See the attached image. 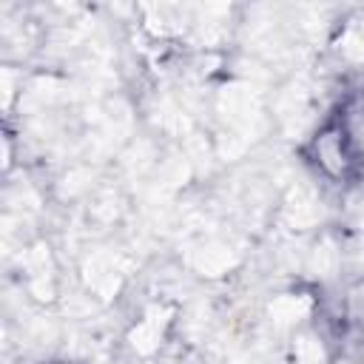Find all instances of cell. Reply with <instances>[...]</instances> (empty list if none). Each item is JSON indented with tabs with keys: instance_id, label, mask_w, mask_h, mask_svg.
Here are the masks:
<instances>
[{
	"instance_id": "obj_1",
	"label": "cell",
	"mask_w": 364,
	"mask_h": 364,
	"mask_svg": "<svg viewBox=\"0 0 364 364\" xmlns=\"http://www.w3.org/2000/svg\"><path fill=\"white\" fill-rule=\"evenodd\" d=\"M307 162L330 182L364 176V88L347 91L307 142Z\"/></svg>"
},
{
	"instance_id": "obj_2",
	"label": "cell",
	"mask_w": 364,
	"mask_h": 364,
	"mask_svg": "<svg viewBox=\"0 0 364 364\" xmlns=\"http://www.w3.org/2000/svg\"><path fill=\"white\" fill-rule=\"evenodd\" d=\"M333 344L341 364H364V282L341 296L333 316Z\"/></svg>"
},
{
	"instance_id": "obj_3",
	"label": "cell",
	"mask_w": 364,
	"mask_h": 364,
	"mask_svg": "<svg viewBox=\"0 0 364 364\" xmlns=\"http://www.w3.org/2000/svg\"><path fill=\"white\" fill-rule=\"evenodd\" d=\"M54 364H68V361H54Z\"/></svg>"
}]
</instances>
